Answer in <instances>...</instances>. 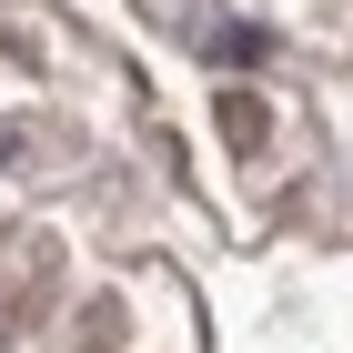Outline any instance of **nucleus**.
Here are the masks:
<instances>
[{
    "label": "nucleus",
    "mask_w": 353,
    "mask_h": 353,
    "mask_svg": "<svg viewBox=\"0 0 353 353\" xmlns=\"http://www.w3.org/2000/svg\"><path fill=\"white\" fill-rule=\"evenodd\" d=\"M51 272H61V252H51V243H30L21 263L0 272V343H21V333H30V303L51 293Z\"/></svg>",
    "instance_id": "1"
},
{
    "label": "nucleus",
    "mask_w": 353,
    "mask_h": 353,
    "mask_svg": "<svg viewBox=\"0 0 353 353\" xmlns=\"http://www.w3.org/2000/svg\"><path fill=\"white\" fill-rule=\"evenodd\" d=\"M212 121H222V141H232V152H263V141H272V101H263V91H222Z\"/></svg>",
    "instance_id": "2"
}]
</instances>
